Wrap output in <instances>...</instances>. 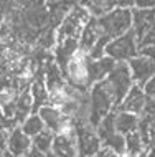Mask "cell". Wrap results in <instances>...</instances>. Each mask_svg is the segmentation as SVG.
<instances>
[{
  "label": "cell",
  "mask_w": 155,
  "mask_h": 157,
  "mask_svg": "<svg viewBox=\"0 0 155 157\" xmlns=\"http://www.w3.org/2000/svg\"><path fill=\"white\" fill-rule=\"evenodd\" d=\"M116 111L114 101L104 81H99L89 88V124L98 127L109 113Z\"/></svg>",
  "instance_id": "1"
},
{
  "label": "cell",
  "mask_w": 155,
  "mask_h": 157,
  "mask_svg": "<svg viewBox=\"0 0 155 157\" xmlns=\"http://www.w3.org/2000/svg\"><path fill=\"white\" fill-rule=\"evenodd\" d=\"M104 83H106L107 90L111 93L112 101H114V108L117 111L120 103L124 101V98L127 96V93L131 91V88L134 86L129 65L127 63H117L114 66V70H112L107 78L104 79Z\"/></svg>",
  "instance_id": "2"
},
{
  "label": "cell",
  "mask_w": 155,
  "mask_h": 157,
  "mask_svg": "<svg viewBox=\"0 0 155 157\" xmlns=\"http://www.w3.org/2000/svg\"><path fill=\"white\" fill-rule=\"evenodd\" d=\"M89 18H91V15L86 7L73 5L71 10L65 15V18L61 20V23L56 27L58 41H63L66 38H76V40H79L83 28H84V25L87 23Z\"/></svg>",
  "instance_id": "3"
},
{
  "label": "cell",
  "mask_w": 155,
  "mask_h": 157,
  "mask_svg": "<svg viewBox=\"0 0 155 157\" xmlns=\"http://www.w3.org/2000/svg\"><path fill=\"white\" fill-rule=\"evenodd\" d=\"M102 35L112 38L122 36L132 30V12L124 8H114L101 18H98Z\"/></svg>",
  "instance_id": "4"
},
{
  "label": "cell",
  "mask_w": 155,
  "mask_h": 157,
  "mask_svg": "<svg viewBox=\"0 0 155 157\" xmlns=\"http://www.w3.org/2000/svg\"><path fill=\"white\" fill-rule=\"evenodd\" d=\"M139 55V41L132 30L122 36L112 38L106 46V56L112 58L116 63H127Z\"/></svg>",
  "instance_id": "5"
},
{
  "label": "cell",
  "mask_w": 155,
  "mask_h": 157,
  "mask_svg": "<svg viewBox=\"0 0 155 157\" xmlns=\"http://www.w3.org/2000/svg\"><path fill=\"white\" fill-rule=\"evenodd\" d=\"M87 63H89V55L78 50L74 56L71 58L66 65L65 76L68 79V84L78 88L81 91H87L91 88L89 84V73H87Z\"/></svg>",
  "instance_id": "6"
},
{
  "label": "cell",
  "mask_w": 155,
  "mask_h": 157,
  "mask_svg": "<svg viewBox=\"0 0 155 157\" xmlns=\"http://www.w3.org/2000/svg\"><path fill=\"white\" fill-rule=\"evenodd\" d=\"M74 127H76L78 157H96V154L102 147L96 127L91 124H78V122H74Z\"/></svg>",
  "instance_id": "7"
},
{
  "label": "cell",
  "mask_w": 155,
  "mask_h": 157,
  "mask_svg": "<svg viewBox=\"0 0 155 157\" xmlns=\"http://www.w3.org/2000/svg\"><path fill=\"white\" fill-rule=\"evenodd\" d=\"M38 116L41 117L45 127H46L48 131H51L54 136L74 129V121L71 119V117H68L66 114H63L60 108H54L51 104L43 106L38 111Z\"/></svg>",
  "instance_id": "8"
},
{
  "label": "cell",
  "mask_w": 155,
  "mask_h": 157,
  "mask_svg": "<svg viewBox=\"0 0 155 157\" xmlns=\"http://www.w3.org/2000/svg\"><path fill=\"white\" fill-rule=\"evenodd\" d=\"M127 65H129V70H131L134 84H137L140 88H144V84L155 76V63L145 56L137 55L135 58L127 61Z\"/></svg>",
  "instance_id": "9"
},
{
  "label": "cell",
  "mask_w": 155,
  "mask_h": 157,
  "mask_svg": "<svg viewBox=\"0 0 155 157\" xmlns=\"http://www.w3.org/2000/svg\"><path fill=\"white\" fill-rule=\"evenodd\" d=\"M51 154L54 157H78L76 127L63 134H56L53 141Z\"/></svg>",
  "instance_id": "10"
},
{
  "label": "cell",
  "mask_w": 155,
  "mask_h": 157,
  "mask_svg": "<svg viewBox=\"0 0 155 157\" xmlns=\"http://www.w3.org/2000/svg\"><path fill=\"white\" fill-rule=\"evenodd\" d=\"M145 104H147V96H145L144 90L137 84H134L131 91L127 93V96L124 98V101L120 103L117 111H125V113L135 114V116H140V114H144Z\"/></svg>",
  "instance_id": "11"
},
{
  "label": "cell",
  "mask_w": 155,
  "mask_h": 157,
  "mask_svg": "<svg viewBox=\"0 0 155 157\" xmlns=\"http://www.w3.org/2000/svg\"><path fill=\"white\" fill-rule=\"evenodd\" d=\"M33 147L31 137L22 131V127H15L12 132H8V141H7V152H10L13 157H25Z\"/></svg>",
  "instance_id": "12"
},
{
  "label": "cell",
  "mask_w": 155,
  "mask_h": 157,
  "mask_svg": "<svg viewBox=\"0 0 155 157\" xmlns=\"http://www.w3.org/2000/svg\"><path fill=\"white\" fill-rule=\"evenodd\" d=\"M117 63L109 56H102V58H98V60H91L89 58V63H87V73H89V84L99 83V81H104V79L109 76L114 66Z\"/></svg>",
  "instance_id": "13"
},
{
  "label": "cell",
  "mask_w": 155,
  "mask_h": 157,
  "mask_svg": "<svg viewBox=\"0 0 155 157\" xmlns=\"http://www.w3.org/2000/svg\"><path fill=\"white\" fill-rule=\"evenodd\" d=\"M51 20V13L46 3H35L25 12V23L33 30H40V28L46 27Z\"/></svg>",
  "instance_id": "14"
},
{
  "label": "cell",
  "mask_w": 155,
  "mask_h": 157,
  "mask_svg": "<svg viewBox=\"0 0 155 157\" xmlns=\"http://www.w3.org/2000/svg\"><path fill=\"white\" fill-rule=\"evenodd\" d=\"M132 32L135 33L137 41L144 36V33L155 23V8L152 10H142V8H132Z\"/></svg>",
  "instance_id": "15"
},
{
  "label": "cell",
  "mask_w": 155,
  "mask_h": 157,
  "mask_svg": "<svg viewBox=\"0 0 155 157\" xmlns=\"http://www.w3.org/2000/svg\"><path fill=\"white\" fill-rule=\"evenodd\" d=\"M101 35H102V32H101V27H99L98 18L91 17L87 20V23L84 25V28H83L81 36H79V50L89 55V52L93 50V46L96 45V41L99 40Z\"/></svg>",
  "instance_id": "16"
},
{
  "label": "cell",
  "mask_w": 155,
  "mask_h": 157,
  "mask_svg": "<svg viewBox=\"0 0 155 157\" xmlns=\"http://www.w3.org/2000/svg\"><path fill=\"white\" fill-rule=\"evenodd\" d=\"M30 94L33 101V113H38L43 106L50 104V91L46 90L43 76H36L30 86Z\"/></svg>",
  "instance_id": "17"
},
{
  "label": "cell",
  "mask_w": 155,
  "mask_h": 157,
  "mask_svg": "<svg viewBox=\"0 0 155 157\" xmlns=\"http://www.w3.org/2000/svg\"><path fill=\"white\" fill-rule=\"evenodd\" d=\"M30 114H33V101H31L30 90H28V91H23V93H20V94H17V98H15V116H13V119L18 122V126H22Z\"/></svg>",
  "instance_id": "18"
},
{
  "label": "cell",
  "mask_w": 155,
  "mask_h": 157,
  "mask_svg": "<svg viewBox=\"0 0 155 157\" xmlns=\"http://www.w3.org/2000/svg\"><path fill=\"white\" fill-rule=\"evenodd\" d=\"M116 129L119 134L127 136L131 132H135L139 129V116L125 111H117L116 114Z\"/></svg>",
  "instance_id": "19"
},
{
  "label": "cell",
  "mask_w": 155,
  "mask_h": 157,
  "mask_svg": "<svg viewBox=\"0 0 155 157\" xmlns=\"http://www.w3.org/2000/svg\"><path fill=\"white\" fill-rule=\"evenodd\" d=\"M144 151H145V144H144L140 134L137 132V131L125 136V155L137 157L139 154H142Z\"/></svg>",
  "instance_id": "20"
},
{
  "label": "cell",
  "mask_w": 155,
  "mask_h": 157,
  "mask_svg": "<svg viewBox=\"0 0 155 157\" xmlns=\"http://www.w3.org/2000/svg\"><path fill=\"white\" fill-rule=\"evenodd\" d=\"M53 141H54V134L48 129H43L40 134H36L35 137H31V144L35 149H38L43 154H50L53 147Z\"/></svg>",
  "instance_id": "21"
},
{
  "label": "cell",
  "mask_w": 155,
  "mask_h": 157,
  "mask_svg": "<svg viewBox=\"0 0 155 157\" xmlns=\"http://www.w3.org/2000/svg\"><path fill=\"white\" fill-rule=\"evenodd\" d=\"M20 127H22V131L28 136V137H35V136L40 134L43 129H46L45 124H43V121H41V117L38 116V113L30 114Z\"/></svg>",
  "instance_id": "22"
},
{
  "label": "cell",
  "mask_w": 155,
  "mask_h": 157,
  "mask_svg": "<svg viewBox=\"0 0 155 157\" xmlns=\"http://www.w3.org/2000/svg\"><path fill=\"white\" fill-rule=\"evenodd\" d=\"M36 43H38V48H41V50H46V52L48 50H53L54 46H56V43H58L56 27H48L41 35H38Z\"/></svg>",
  "instance_id": "23"
},
{
  "label": "cell",
  "mask_w": 155,
  "mask_h": 157,
  "mask_svg": "<svg viewBox=\"0 0 155 157\" xmlns=\"http://www.w3.org/2000/svg\"><path fill=\"white\" fill-rule=\"evenodd\" d=\"M102 146L114 151L117 155H124L125 154V136L116 132V134L109 136L106 141H102Z\"/></svg>",
  "instance_id": "24"
},
{
  "label": "cell",
  "mask_w": 155,
  "mask_h": 157,
  "mask_svg": "<svg viewBox=\"0 0 155 157\" xmlns=\"http://www.w3.org/2000/svg\"><path fill=\"white\" fill-rule=\"evenodd\" d=\"M109 41H111V38H109V36H106V35L99 36V40L96 41V45L93 46V50L89 52V58H91V60H98V58L106 56V46H107Z\"/></svg>",
  "instance_id": "25"
},
{
  "label": "cell",
  "mask_w": 155,
  "mask_h": 157,
  "mask_svg": "<svg viewBox=\"0 0 155 157\" xmlns=\"http://www.w3.org/2000/svg\"><path fill=\"white\" fill-rule=\"evenodd\" d=\"M15 127H18V122H17L13 117L5 116V114L2 113V109H0V131H3V132H12Z\"/></svg>",
  "instance_id": "26"
},
{
  "label": "cell",
  "mask_w": 155,
  "mask_h": 157,
  "mask_svg": "<svg viewBox=\"0 0 155 157\" xmlns=\"http://www.w3.org/2000/svg\"><path fill=\"white\" fill-rule=\"evenodd\" d=\"M150 45H155V23L144 33V36L140 38L139 48H142V46H150Z\"/></svg>",
  "instance_id": "27"
},
{
  "label": "cell",
  "mask_w": 155,
  "mask_h": 157,
  "mask_svg": "<svg viewBox=\"0 0 155 157\" xmlns=\"http://www.w3.org/2000/svg\"><path fill=\"white\" fill-rule=\"evenodd\" d=\"M139 55H140V56L149 58L150 61H153V63H155V45L142 46V48H139Z\"/></svg>",
  "instance_id": "28"
},
{
  "label": "cell",
  "mask_w": 155,
  "mask_h": 157,
  "mask_svg": "<svg viewBox=\"0 0 155 157\" xmlns=\"http://www.w3.org/2000/svg\"><path fill=\"white\" fill-rule=\"evenodd\" d=\"M142 90H144V93H145V96H147V98H153L155 96V76L144 84Z\"/></svg>",
  "instance_id": "29"
},
{
  "label": "cell",
  "mask_w": 155,
  "mask_h": 157,
  "mask_svg": "<svg viewBox=\"0 0 155 157\" xmlns=\"http://www.w3.org/2000/svg\"><path fill=\"white\" fill-rule=\"evenodd\" d=\"M135 8L152 10V8H155V0H135Z\"/></svg>",
  "instance_id": "30"
},
{
  "label": "cell",
  "mask_w": 155,
  "mask_h": 157,
  "mask_svg": "<svg viewBox=\"0 0 155 157\" xmlns=\"http://www.w3.org/2000/svg\"><path fill=\"white\" fill-rule=\"evenodd\" d=\"M116 8L132 10V8H135V0H116Z\"/></svg>",
  "instance_id": "31"
},
{
  "label": "cell",
  "mask_w": 155,
  "mask_h": 157,
  "mask_svg": "<svg viewBox=\"0 0 155 157\" xmlns=\"http://www.w3.org/2000/svg\"><path fill=\"white\" fill-rule=\"evenodd\" d=\"M96 157H120V155H117L114 151H111L109 149V147H101V151L98 152V154H96Z\"/></svg>",
  "instance_id": "32"
},
{
  "label": "cell",
  "mask_w": 155,
  "mask_h": 157,
  "mask_svg": "<svg viewBox=\"0 0 155 157\" xmlns=\"http://www.w3.org/2000/svg\"><path fill=\"white\" fill-rule=\"evenodd\" d=\"M7 141H8V132L0 131V151L2 152L7 151Z\"/></svg>",
  "instance_id": "33"
},
{
  "label": "cell",
  "mask_w": 155,
  "mask_h": 157,
  "mask_svg": "<svg viewBox=\"0 0 155 157\" xmlns=\"http://www.w3.org/2000/svg\"><path fill=\"white\" fill-rule=\"evenodd\" d=\"M25 157H46V154H43V152H40L38 149H35V147H31L30 152H28Z\"/></svg>",
  "instance_id": "34"
},
{
  "label": "cell",
  "mask_w": 155,
  "mask_h": 157,
  "mask_svg": "<svg viewBox=\"0 0 155 157\" xmlns=\"http://www.w3.org/2000/svg\"><path fill=\"white\" fill-rule=\"evenodd\" d=\"M147 155H149V157H155V146H152V147L147 151Z\"/></svg>",
  "instance_id": "35"
},
{
  "label": "cell",
  "mask_w": 155,
  "mask_h": 157,
  "mask_svg": "<svg viewBox=\"0 0 155 157\" xmlns=\"http://www.w3.org/2000/svg\"><path fill=\"white\" fill-rule=\"evenodd\" d=\"M137 157H149V155H147V151H144V152H142V154H139Z\"/></svg>",
  "instance_id": "36"
},
{
  "label": "cell",
  "mask_w": 155,
  "mask_h": 157,
  "mask_svg": "<svg viewBox=\"0 0 155 157\" xmlns=\"http://www.w3.org/2000/svg\"><path fill=\"white\" fill-rule=\"evenodd\" d=\"M3 157H13V155H12L10 152H7V151H5V152H3Z\"/></svg>",
  "instance_id": "37"
},
{
  "label": "cell",
  "mask_w": 155,
  "mask_h": 157,
  "mask_svg": "<svg viewBox=\"0 0 155 157\" xmlns=\"http://www.w3.org/2000/svg\"><path fill=\"white\" fill-rule=\"evenodd\" d=\"M46 157H54V155L51 154V152H50V154H46Z\"/></svg>",
  "instance_id": "38"
},
{
  "label": "cell",
  "mask_w": 155,
  "mask_h": 157,
  "mask_svg": "<svg viewBox=\"0 0 155 157\" xmlns=\"http://www.w3.org/2000/svg\"><path fill=\"white\" fill-rule=\"evenodd\" d=\"M0 157H3V152L2 151H0Z\"/></svg>",
  "instance_id": "39"
},
{
  "label": "cell",
  "mask_w": 155,
  "mask_h": 157,
  "mask_svg": "<svg viewBox=\"0 0 155 157\" xmlns=\"http://www.w3.org/2000/svg\"><path fill=\"white\" fill-rule=\"evenodd\" d=\"M120 157H129V155H125V154H124V155H120Z\"/></svg>",
  "instance_id": "40"
}]
</instances>
